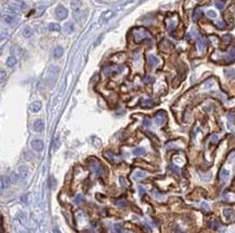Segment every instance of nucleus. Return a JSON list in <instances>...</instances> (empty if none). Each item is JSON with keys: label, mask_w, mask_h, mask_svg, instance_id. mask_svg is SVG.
<instances>
[{"label": "nucleus", "mask_w": 235, "mask_h": 233, "mask_svg": "<svg viewBox=\"0 0 235 233\" xmlns=\"http://www.w3.org/2000/svg\"><path fill=\"white\" fill-rule=\"evenodd\" d=\"M70 7L74 12V17L76 16L77 18H79V15L83 14V2L80 0H72Z\"/></svg>", "instance_id": "nucleus-1"}, {"label": "nucleus", "mask_w": 235, "mask_h": 233, "mask_svg": "<svg viewBox=\"0 0 235 233\" xmlns=\"http://www.w3.org/2000/svg\"><path fill=\"white\" fill-rule=\"evenodd\" d=\"M59 74V68L55 67V66H51L49 69H48V72H47V81L49 82L50 84H53L55 82V79L58 77Z\"/></svg>", "instance_id": "nucleus-2"}, {"label": "nucleus", "mask_w": 235, "mask_h": 233, "mask_svg": "<svg viewBox=\"0 0 235 233\" xmlns=\"http://www.w3.org/2000/svg\"><path fill=\"white\" fill-rule=\"evenodd\" d=\"M55 15L59 20H64L67 16V10L66 8H64L63 5H59L58 8L55 9Z\"/></svg>", "instance_id": "nucleus-3"}, {"label": "nucleus", "mask_w": 235, "mask_h": 233, "mask_svg": "<svg viewBox=\"0 0 235 233\" xmlns=\"http://www.w3.org/2000/svg\"><path fill=\"white\" fill-rule=\"evenodd\" d=\"M30 145H32V148L35 149L36 151H41L42 149H43V147H45L43 141L40 140V139H34V140H32Z\"/></svg>", "instance_id": "nucleus-4"}, {"label": "nucleus", "mask_w": 235, "mask_h": 233, "mask_svg": "<svg viewBox=\"0 0 235 233\" xmlns=\"http://www.w3.org/2000/svg\"><path fill=\"white\" fill-rule=\"evenodd\" d=\"M91 167H92V169H93L98 175L102 174V165H101L96 160L94 159L91 160Z\"/></svg>", "instance_id": "nucleus-5"}, {"label": "nucleus", "mask_w": 235, "mask_h": 233, "mask_svg": "<svg viewBox=\"0 0 235 233\" xmlns=\"http://www.w3.org/2000/svg\"><path fill=\"white\" fill-rule=\"evenodd\" d=\"M165 120H166V113L164 111L157 112V115H155V122H156L158 125H161L163 123L165 122Z\"/></svg>", "instance_id": "nucleus-6"}, {"label": "nucleus", "mask_w": 235, "mask_h": 233, "mask_svg": "<svg viewBox=\"0 0 235 233\" xmlns=\"http://www.w3.org/2000/svg\"><path fill=\"white\" fill-rule=\"evenodd\" d=\"M34 130L36 132H42L43 130H45V122L42 121V120H37V121H35V123H34Z\"/></svg>", "instance_id": "nucleus-7"}, {"label": "nucleus", "mask_w": 235, "mask_h": 233, "mask_svg": "<svg viewBox=\"0 0 235 233\" xmlns=\"http://www.w3.org/2000/svg\"><path fill=\"white\" fill-rule=\"evenodd\" d=\"M196 44H197V49L199 50V51H204L207 46V40L205 38H201V39L197 40Z\"/></svg>", "instance_id": "nucleus-8"}, {"label": "nucleus", "mask_w": 235, "mask_h": 233, "mask_svg": "<svg viewBox=\"0 0 235 233\" xmlns=\"http://www.w3.org/2000/svg\"><path fill=\"white\" fill-rule=\"evenodd\" d=\"M41 102H32V105H30V110L33 111V112H38V111L41 109Z\"/></svg>", "instance_id": "nucleus-9"}, {"label": "nucleus", "mask_w": 235, "mask_h": 233, "mask_svg": "<svg viewBox=\"0 0 235 233\" xmlns=\"http://www.w3.org/2000/svg\"><path fill=\"white\" fill-rule=\"evenodd\" d=\"M224 76L227 79H234L235 78V69L234 68H227L224 69Z\"/></svg>", "instance_id": "nucleus-10"}, {"label": "nucleus", "mask_w": 235, "mask_h": 233, "mask_svg": "<svg viewBox=\"0 0 235 233\" xmlns=\"http://www.w3.org/2000/svg\"><path fill=\"white\" fill-rule=\"evenodd\" d=\"M225 58H227V63H231V61H235V48H233V49H231L229 51V53L227 54Z\"/></svg>", "instance_id": "nucleus-11"}, {"label": "nucleus", "mask_w": 235, "mask_h": 233, "mask_svg": "<svg viewBox=\"0 0 235 233\" xmlns=\"http://www.w3.org/2000/svg\"><path fill=\"white\" fill-rule=\"evenodd\" d=\"M64 53V50H63L62 46H57L55 49L53 50V56L55 58H60Z\"/></svg>", "instance_id": "nucleus-12"}, {"label": "nucleus", "mask_w": 235, "mask_h": 233, "mask_svg": "<svg viewBox=\"0 0 235 233\" xmlns=\"http://www.w3.org/2000/svg\"><path fill=\"white\" fill-rule=\"evenodd\" d=\"M28 174L29 172H28V169H27V167L21 166V167L19 168V175H20L21 178H26V177L28 176Z\"/></svg>", "instance_id": "nucleus-13"}, {"label": "nucleus", "mask_w": 235, "mask_h": 233, "mask_svg": "<svg viewBox=\"0 0 235 233\" xmlns=\"http://www.w3.org/2000/svg\"><path fill=\"white\" fill-rule=\"evenodd\" d=\"M223 216L227 218V220H230L232 217L234 216V212L231 208H224L223 209Z\"/></svg>", "instance_id": "nucleus-14"}, {"label": "nucleus", "mask_w": 235, "mask_h": 233, "mask_svg": "<svg viewBox=\"0 0 235 233\" xmlns=\"http://www.w3.org/2000/svg\"><path fill=\"white\" fill-rule=\"evenodd\" d=\"M9 184H10V179H9V177H4V176H2V177H1V189L4 190L6 188H8Z\"/></svg>", "instance_id": "nucleus-15"}, {"label": "nucleus", "mask_w": 235, "mask_h": 233, "mask_svg": "<svg viewBox=\"0 0 235 233\" xmlns=\"http://www.w3.org/2000/svg\"><path fill=\"white\" fill-rule=\"evenodd\" d=\"M3 20L7 23V24H10L12 25L14 22H15V17H14V15H10V14H6L3 16Z\"/></svg>", "instance_id": "nucleus-16"}, {"label": "nucleus", "mask_w": 235, "mask_h": 233, "mask_svg": "<svg viewBox=\"0 0 235 233\" xmlns=\"http://www.w3.org/2000/svg\"><path fill=\"white\" fill-rule=\"evenodd\" d=\"M201 16H202V10L199 8H196L193 13V20L194 22H197L201 18Z\"/></svg>", "instance_id": "nucleus-17"}, {"label": "nucleus", "mask_w": 235, "mask_h": 233, "mask_svg": "<svg viewBox=\"0 0 235 233\" xmlns=\"http://www.w3.org/2000/svg\"><path fill=\"white\" fill-rule=\"evenodd\" d=\"M141 33H134V37H136V41L139 40V37H141V40L143 39V38H145L146 36H147V31L145 30V29H142L141 28Z\"/></svg>", "instance_id": "nucleus-18"}, {"label": "nucleus", "mask_w": 235, "mask_h": 233, "mask_svg": "<svg viewBox=\"0 0 235 233\" xmlns=\"http://www.w3.org/2000/svg\"><path fill=\"white\" fill-rule=\"evenodd\" d=\"M17 64V58L14 56H10V57L7 59V66L8 67H13V66Z\"/></svg>", "instance_id": "nucleus-19"}, {"label": "nucleus", "mask_w": 235, "mask_h": 233, "mask_svg": "<svg viewBox=\"0 0 235 233\" xmlns=\"http://www.w3.org/2000/svg\"><path fill=\"white\" fill-rule=\"evenodd\" d=\"M49 29L51 31H60L61 30V26L59 24H55V23H51L49 25Z\"/></svg>", "instance_id": "nucleus-20"}, {"label": "nucleus", "mask_w": 235, "mask_h": 233, "mask_svg": "<svg viewBox=\"0 0 235 233\" xmlns=\"http://www.w3.org/2000/svg\"><path fill=\"white\" fill-rule=\"evenodd\" d=\"M64 29H65L66 33H72L74 31V25L72 24V23H67V24H65V26H64Z\"/></svg>", "instance_id": "nucleus-21"}, {"label": "nucleus", "mask_w": 235, "mask_h": 233, "mask_svg": "<svg viewBox=\"0 0 235 233\" xmlns=\"http://www.w3.org/2000/svg\"><path fill=\"white\" fill-rule=\"evenodd\" d=\"M154 106V102L151 100V99H145L142 102V107H145V108H150V107Z\"/></svg>", "instance_id": "nucleus-22"}, {"label": "nucleus", "mask_w": 235, "mask_h": 233, "mask_svg": "<svg viewBox=\"0 0 235 233\" xmlns=\"http://www.w3.org/2000/svg\"><path fill=\"white\" fill-rule=\"evenodd\" d=\"M33 35V30H32V28H29V27H25L24 29H23V36H25V37H30Z\"/></svg>", "instance_id": "nucleus-23"}, {"label": "nucleus", "mask_w": 235, "mask_h": 233, "mask_svg": "<svg viewBox=\"0 0 235 233\" xmlns=\"http://www.w3.org/2000/svg\"><path fill=\"white\" fill-rule=\"evenodd\" d=\"M144 153H145V150L143 149V148H136V149L133 150V154L136 155V156L144 154Z\"/></svg>", "instance_id": "nucleus-24"}, {"label": "nucleus", "mask_w": 235, "mask_h": 233, "mask_svg": "<svg viewBox=\"0 0 235 233\" xmlns=\"http://www.w3.org/2000/svg\"><path fill=\"white\" fill-rule=\"evenodd\" d=\"M149 61L151 65H157L158 63H159V61H158V58L155 57V56H153V55H151L149 57Z\"/></svg>", "instance_id": "nucleus-25"}, {"label": "nucleus", "mask_w": 235, "mask_h": 233, "mask_svg": "<svg viewBox=\"0 0 235 233\" xmlns=\"http://www.w3.org/2000/svg\"><path fill=\"white\" fill-rule=\"evenodd\" d=\"M8 11L9 12H11V13H13V14H17V13L20 12V10L17 9V7H13V5H9L8 7Z\"/></svg>", "instance_id": "nucleus-26"}, {"label": "nucleus", "mask_w": 235, "mask_h": 233, "mask_svg": "<svg viewBox=\"0 0 235 233\" xmlns=\"http://www.w3.org/2000/svg\"><path fill=\"white\" fill-rule=\"evenodd\" d=\"M143 177H145V174L143 172H141V171H136V172L134 173V178H136V179H139V178H143Z\"/></svg>", "instance_id": "nucleus-27"}, {"label": "nucleus", "mask_w": 235, "mask_h": 233, "mask_svg": "<svg viewBox=\"0 0 235 233\" xmlns=\"http://www.w3.org/2000/svg\"><path fill=\"white\" fill-rule=\"evenodd\" d=\"M115 203L118 205V206H120V207H125V206H127V203L125 202V200H121V199H120V200H117Z\"/></svg>", "instance_id": "nucleus-28"}, {"label": "nucleus", "mask_w": 235, "mask_h": 233, "mask_svg": "<svg viewBox=\"0 0 235 233\" xmlns=\"http://www.w3.org/2000/svg\"><path fill=\"white\" fill-rule=\"evenodd\" d=\"M227 177H229V172H227V169H222V172H221V178H222V179H227Z\"/></svg>", "instance_id": "nucleus-29"}, {"label": "nucleus", "mask_w": 235, "mask_h": 233, "mask_svg": "<svg viewBox=\"0 0 235 233\" xmlns=\"http://www.w3.org/2000/svg\"><path fill=\"white\" fill-rule=\"evenodd\" d=\"M207 15L209 17H211V18H214V17L217 16V13L214 12V11H208V12H207Z\"/></svg>", "instance_id": "nucleus-30"}, {"label": "nucleus", "mask_w": 235, "mask_h": 233, "mask_svg": "<svg viewBox=\"0 0 235 233\" xmlns=\"http://www.w3.org/2000/svg\"><path fill=\"white\" fill-rule=\"evenodd\" d=\"M216 7L218 9H222L223 7H224V3H223L222 1H217V2H216Z\"/></svg>", "instance_id": "nucleus-31"}, {"label": "nucleus", "mask_w": 235, "mask_h": 233, "mask_svg": "<svg viewBox=\"0 0 235 233\" xmlns=\"http://www.w3.org/2000/svg\"><path fill=\"white\" fill-rule=\"evenodd\" d=\"M143 125H144V126H150V125H151V121H150L149 119H144V120H143Z\"/></svg>", "instance_id": "nucleus-32"}, {"label": "nucleus", "mask_w": 235, "mask_h": 233, "mask_svg": "<svg viewBox=\"0 0 235 233\" xmlns=\"http://www.w3.org/2000/svg\"><path fill=\"white\" fill-rule=\"evenodd\" d=\"M4 78H6V72H4V70H1V83H3Z\"/></svg>", "instance_id": "nucleus-33"}, {"label": "nucleus", "mask_w": 235, "mask_h": 233, "mask_svg": "<svg viewBox=\"0 0 235 233\" xmlns=\"http://www.w3.org/2000/svg\"><path fill=\"white\" fill-rule=\"evenodd\" d=\"M81 201H83V196H81V195L76 196V203H80Z\"/></svg>", "instance_id": "nucleus-34"}, {"label": "nucleus", "mask_w": 235, "mask_h": 233, "mask_svg": "<svg viewBox=\"0 0 235 233\" xmlns=\"http://www.w3.org/2000/svg\"><path fill=\"white\" fill-rule=\"evenodd\" d=\"M211 141H212V143H217V141H218V136L217 135L212 136V137H211Z\"/></svg>", "instance_id": "nucleus-35"}, {"label": "nucleus", "mask_w": 235, "mask_h": 233, "mask_svg": "<svg viewBox=\"0 0 235 233\" xmlns=\"http://www.w3.org/2000/svg\"><path fill=\"white\" fill-rule=\"evenodd\" d=\"M115 230L116 231H121V227H120V225H115Z\"/></svg>", "instance_id": "nucleus-36"}]
</instances>
